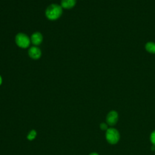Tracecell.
<instances>
[{"instance_id":"4fadbf2b","label":"cell","mask_w":155,"mask_h":155,"mask_svg":"<svg viewBox=\"0 0 155 155\" xmlns=\"http://www.w3.org/2000/svg\"><path fill=\"white\" fill-rule=\"evenodd\" d=\"M151 150H152V151L155 150V145H153V146L151 147Z\"/></svg>"},{"instance_id":"8992f818","label":"cell","mask_w":155,"mask_h":155,"mask_svg":"<svg viewBox=\"0 0 155 155\" xmlns=\"http://www.w3.org/2000/svg\"><path fill=\"white\" fill-rule=\"evenodd\" d=\"M31 42L36 45L40 44L42 41V36L39 32H35L33 33L31 37Z\"/></svg>"},{"instance_id":"52a82bcc","label":"cell","mask_w":155,"mask_h":155,"mask_svg":"<svg viewBox=\"0 0 155 155\" xmlns=\"http://www.w3.org/2000/svg\"><path fill=\"white\" fill-rule=\"evenodd\" d=\"M76 4V0H62L61 5L65 8H72Z\"/></svg>"},{"instance_id":"6da1fadb","label":"cell","mask_w":155,"mask_h":155,"mask_svg":"<svg viewBox=\"0 0 155 155\" xmlns=\"http://www.w3.org/2000/svg\"><path fill=\"white\" fill-rule=\"evenodd\" d=\"M62 8L57 4H51L49 5L45 12L46 16L51 20L58 19L62 14Z\"/></svg>"},{"instance_id":"ba28073f","label":"cell","mask_w":155,"mask_h":155,"mask_svg":"<svg viewBox=\"0 0 155 155\" xmlns=\"http://www.w3.org/2000/svg\"><path fill=\"white\" fill-rule=\"evenodd\" d=\"M145 49L147 51L151 53H155V43L148 42L145 45Z\"/></svg>"},{"instance_id":"30bf717a","label":"cell","mask_w":155,"mask_h":155,"mask_svg":"<svg viewBox=\"0 0 155 155\" xmlns=\"http://www.w3.org/2000/svg\"><path fill=\"white\" fill-rule=\"evenodd\" d=\"M150 140L153 145H155V130L153 131L150 135Z\"/></svg>"},{"instance_id":"5b68a950","label":"cell","mask_w":155,"mask_h":155,"mask_svg":"<svg viewBox=\"0 0 155 155\" xmlns=\"http://www.w3.org/2000/svg\"><path fill=\"white\" fill-rule=\"evenodd\" d=\"M28 54L31 58L36 59L40 58L41 52L39 48L36 47H31L28 50Z\"/></svg>"},{"instance_id":"3957f363","label":"cell","mask_w":155,"mask_h":155,"mask_svg":"<svg viewBox=\"0 0 155 155\" xmlns=\"http://www.w3.org/2000/svg\"><path fill=\"white\" fill-rule=\"evenodd\" d=\"M16 44L22 48H27L29 46L30 41L28 37L24 33H19L15 38Z\"/></svg>"},{"instance_id":"5bb4252c","label":"cell","mask_w":155,"mask_h":155,"mask_svg":"<svg viewBox=\"0 0 155 155\" xmlns=\"http://www.w3.org/2000/svg\"><path fill=\"white\" fill-rule=\"evenodd\" d=\"M1 82H2V79L1 78V76H0V85L1 84Z\"/></svg>"},{"instance_id":"9c48e42d","label":"cell","mask_w":155,"mask_h":155,"mask_svg":"<svg viewBox=\"0 0 155 155\" xmlns=\"http://www.w3.org/2000/svg\"><path fill=\"white\" fill-rule=\"evenodd\" d=\"M37 133L35 130H31L30 131V132L28 133L27 136V139H28L29 140H33L36 136Z\"/></svg>"},{"instance_id":"8fae6325","label":"cell","mask_w":155,"mask_h":155,"mask_svg":"<svg viewBox=\"0 0 155 155\" xmlns=\"http://www.w3.org/2000/svg\"><path fill=\"white\" fill-rule=\"evenodd\" d=\"M100 127V128L102 130H104V131H107V130L108 129V126H107V124L104 123V122H102L99 125Z\"/></svg>"},{"instance_id":"277c9868","label":"cell","mask_w":155,"mask_h":155,"mask_svg":"<svg viewBox=\"0 0 155 155\" xmlns=\"http://www.w3.org/2000/svg\"><path fill=\"white\" fill-rule=\"evenodd\" d=\"M118 120V113L114 111H110L106 116V122L110 126H114Z\"/></svg>"},{"instance_id":"7c38bea8","label":"cell","mask_w":155,"mask_h":155,"mask_svg":"<svg viewBox=\"0 0 155 155\" xmlns=\"http://www.w3.org/2000/svg\"><path fill=\"white\" fill-rule=\"evenodd\" d=\"M89 155H99L97 153H91Z\"/></svg>"},{"instance_id":"7a4b0ae2","label":"cell","mask_w":155,"mask_h":155,"mask_svg":"<svg viewBox=\"0 0 155 155\" xmlns=\"http://www.w3.org/2000/svg\"><path fill=\"white\" fill-rule=\"evenodd\" d=\"M105 138L109 143L116 144L120 139V134L116 128H109L106 131Z\"/></svg>"}]
</instances>
